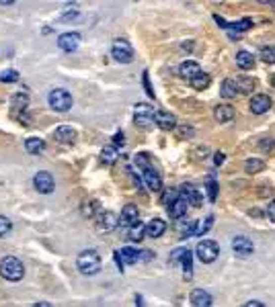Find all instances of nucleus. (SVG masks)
I'll use <instances>...</instances> for the list:
<instances>
[{
	"label": "nucleus",
	"instance_id": "28",
	"mask_svg": "<svg viewBox=\"0 0 275 307\" xmlns=\"http://www.w3.org/2000/svg\"><path fill=\"white\" fill-rule=\"evenodd\" d=\"M236 84H238V92L240 94H251L255 90V86H257V80L251 78V76H240L236 80Z\"/></svg>",
	"mask_w": 275,
	"mask_h": 307
},
{
	"label": "nucleus",
	"instance_id": "36",
	"mask_svg": "<svg viewBox=\"0 0 275 307\" xmlns=\"http://www.w3.org/2000/svg\"><path fill=\"white\" fill-rule=\"evenodd\" d=\"M10 230H12L10 219L4 217V215H0V238H6V235L10 233Z\"/></svg>",
	"mask_w": 275,
	"mask_h": 307
},
{
	"label": "nucleus",
	"instance_id": "49",
	"mask_svg": "<svg viewBox=\"0 0 275 307\" xmlns=\"http://www.w3.org/2000/svg\"><path fill=\"white\" fill-rule=\"evenodd\" d=\"M246 307H263V303H261V301H249V303H246Z\"/></svg>",
	"mask_w": 275,
	"mask_h": 307
},
{
	"label": "nucleus",
	"instance_id": "33",
	"mask_svg": "<svg viewBox=\"0 0 275 307\" xmlns=\"http://www.w3.org/2000/svg\"><path fill=\"white\" fill-rule=\"evenodd\" d=\"M212 226H214V215L203 217V219L199 221V226L195 228V235H205V233L212 230Z\"/></svg>",
	"mask_w": 275,
	"mask_h": 307
},
{
	"label": "nucleus",
	"instance_id": "43",
	"mask_svg": "<svg viewBox=\"0 0 275 307\" xmlns=\"http://www.w3.org/2000/svg\"><path fill=\"white\" fill-rule=\"evenodd\" d=\"M177 197H179V194H177L175 191H169L167 194H164V199H162V203H164V205H171V203H173V201H175Z\"/></svg>",
	"mask_w": 275,
	"mask_h": 307
},
{
	"label": "nucleus",
	"instance_id": "34",
	"mask_svg": "<svg viewBox=\"0 0 275 307\" xmlns=\"http://www.w3.org/2000/svg\"><path fill=\"white\" fill-rule=\"evenodd\" d=\"M261 60H263L265 64H275V45H265L261 47Z\"/></svg>",
	"mask_w": 275,
	"mask_h": 307
},
{
	"label": "nucleus",
	"instance_id": "17",
	"mask_svg": "<svg viewBox=\"0 0 275 307\" xmlns=\"http://www.w3.org/2000/svg\"><path fill=\"white\" fill-rule=\"evenodd\" d=\"M181 197H183L187 203H191L193 207H201V203H203V197H201L199 191H197L193 185H183V187H181Z\"/></svg>",
	"mask_w": 275,
	"mask_h": 307
},
{
	"label": "nucleus",
	"instance_id": "37",
	"mask_svg": "<svg viewBox=\"0 0 275 307\" xmlns=\"http://www.w3.org/2000/svg\"><path fill=\"white\" fill-rule=\"evenodd\" d=\"M19 80V72L17 70H6V72L0 74V82H6V84H10V82H17Z\"/></svg>",
	"mask_w": 275,
	"mask_h": 307
},
{
	"label": "nucleus",
	"instance_id": "7",
	"mask_svg": "<svg viewBox=\"0 0 275 307\" xmlns=\"http://www.w3.org/2000/svg\"><path fill=\"white\" fill-rule=\"evenodd\" d=\"M94 226H97L99 231H113L119 226V217L113 211H101V213H97Z\"/></svg>",
	"mask_w": 275,
	"mask_h": 307
},
{
	"label": "nucleus",
	"instance_id": "45",
	"mask_svg": "<svg viewBox=\"0 0 275 307\" xmlns=\"http://www.w3.org/2000/svg\"><path fill=\"white\" fill-rule=\"evenodd\" d=\"M144 86H146V92H148L150 99H154V90L150 88V82H148V74L146 72H144Z\"/></svg>",
	"mask_w": 275,
	"mask_h": 307
},
{
	"label": "nucleus",
	"instance_id": "13",
	"mask_svg": "<svg viewBox=\"0 0 275 307\" xmlns=\"http://www.w3.org/2000/svg\"><path fill=\"white\" fill-rule=\"evenodd\" d=\"M232 250H234L238 256H251L255 252V246L246 235H236V238L232 240Z\"/></svg>",
	"mask_w": 275,
	"mask_h": 307
},
{
	"label": "nucleus",
	"instance_id": "27",
	"mask_svg": "<svg viewBox=\"0 0 275 307\" xmlns=\"http://www.w3.org/2000/svg\"><path fill=\"white\" fill-rule=\"evenodd\" d=\"M220 94L224 96V99H234L238 94V84L236 80H224L222 86H220Z\"/></svg>",
	"mask_w": 275,
	"mask_h": 307
},
{
	"label": "nucleus",
	"instance_id": "23",
	"mask_svg": "<svg viewBox=\"0 0 275 307\" xmlns=\"http://www.w3.org/2000/svg\"><path fill=\"white\" fill-rule=\"evenodd\" d=\"M25 150L27 154H31V156H39L41 152L46 150V142L39 137H27L25 139Z\"/></svg>",
	"mask_w": 275,
	"mask_h": 307
},
{
	"label": "nucleus",
	"instance_id": "46",
	"mask_svg": "<svg viewBox=\"0 0 275 307\" xmlns=\"http://www.w3.org/2000/svg\"><path fill=\"white\" fill-rule=\"evenodd\" d=\"M224 160H226L224 152H216V156H214V164H216V166H220V164H222Z\"/></svg>",
	"mask_w": 275,
	"mask_h": 307
},
{
	"label": "nucleus",
	"instance_id": "47",
	"mask_svg": "<svg viewBox=\"0 0 275 307\" xmlns=\"http://www.w3.org/2000/svg\"><path fill=\"white\" fill-rule=\"evenodd\" d=\"M113 144H115V146H123V144H126V139H123V133H121V131H117V133H115V137H113Z\"/></svg>",
	"mask_w": 275,
	"mask_h": 307
},
{
	"label": "nucleus",
	"instance_id": "30",
	"mask_svg": "<svg viewBox=\"0 0 275 307\" xmlns=\"http://www.w3.org/2000/svg\"><path fill=\"white\" fill-rule=\"evenodd\" d=\"M117 158H119V154H117V146H107V148H103V152H101V160L105 162V164H115L117 162Z\"/></svg>",
	"mask_w": 275,
	"mask_h": 307
},
{
	"label": "nucleus",
	"instance_id": "10",
	"mask_svg": "<svg viewBox=\"0 0 275 307\" xmlns=\"http://www.w3.org/2000/svg\"><path fill=\"white\" fill-rule=\"evenodd\" d=\"M140 221V211H138L136 205H126L121 209V215H119V223L123 228H132Z\"/></svg>",
	"mask_w": 275,
	"mask_h": 307
},
{
	"label": "nucleus",
	"instance_id": "29",
	"mask_svg": "<svg viewBox=\"0 0 275 307\" xmlns=\"http://www.w3.org/2000/svg\"><path fill=\"white\" fill-rule=\"evenodd\" d=\"M244 170L249 172V174H259V172L265 170V162L259 160V158H249V160L244 162Z\"/></svg>",
	"mask_w": 275,
	"mask_h": 307
},
{
	"label": "nucleus",
	"instance_id": "20",
	"mask_svg": "<svg viewBox=\"0 0 275 307\" xmlns=\"http://www.w3.org/2000/svg\"><path fill=\"white\" fill-rule=\"evenodd\" d=\"M187 209H189V203H187L183 197H177V199L169 205V215H171L173 219H181V217H185Z\"/></svg>",
	"mask_w": 275,
	"mask_h": 307
},
{
	"label": "nucleus",
	"instance_id": "4",
	"mask_svg": "<svg viewBox=\"0 0 275 307\" xmlns=\"http://www.w3.org/2000/svg\"><path fill=\"white\" fill-rule=\"evenodd\" d=\"M111 55L119 64H132L134 62V49L128 39H115L111 45Z\"/></svg>",
	"mask_w": 275,
	"mask_h": 307
},
{
	"label": "nucleus",
	"instance_id": "11",
	"mask_svg": "<svg viewBox=\"0 0 275 307\" xmlns=\"http://www.w3.org/2000/svg\"><path fill=\"white\" fill-rule=\"evenodd\" d=\"M80 39H82L80 33H62V35L58 37V45H60V49H64V51H68V53H72V51L78 49Z\"/></svg>",
	"mask_w": 275,
	"mask_h": 307
},
{
	"label": "nucleus",
	"instance_id": "5",
	"mask_svg": "<svg viewBox=\"0 0 275 307\" xmlns=\"http://www.w3.org/2000/svg\"><path fill=\"white\" fill-rule=\"evenodd\" d=\"M195 254L203 264H210V262H214L218 258L220 248H218V244L214 240H201L197 244V248H195Z\"/></svg>",
	"mask_w": 275,
	"mask_h": 307
},
{
	"label": "nucleus",
	"instance_id": "18",
	"mask_svg": "<svg viewBox=\"0 0 275 307\" xmlns=\"http://www.w3.org/2000/svg\"><path fill=\"white\" fill-rule=\"evenodd\" d=\"M199 72H201V68H199V64L193 62V60H187V62H183L181 66H179V76L185 78V80H189V82L193 80Z\"/></svg>",
	"mask_w": 275,
	"mask_h": 307
},
{
	"label": "nucleus",
	"instance_id": "1",
	"mask_svg": "<svg viewBox=\"0 0 275 307\" xmlns=\"http://www.w3.org/2000/svg\"><path fill=\"white\" fill-rule=\"evenodd\" d=\"M76 269L87 276L97 274L101 270V256L94 252V250H85V252H80L76 258Z\"/></svg>",
	"mask_w": 275,
	"mask_h": 307
},
{
	"label": "nucleus",
	"instance_id": "22",
	"mask_svg": "<svg viewBox=\"0 0 275 307\" xmlns=\"http://www.w3.org/2000/svg\"><path fill=\"white\" fill-rule=\"evenodd\" d=\"M164 231H167V223H164L162 219H152L146 226V235H148V238H160Z\"/></svg>",
	"mask_w": 275,
	"mask_h": 307
},
{
	"label": "nucleus",
	"instance_id": "26",
	"mask_svg": "<svg viewBox=\"0 0 275 307\" xmlns=\"http://www.w3.org/2000/svg\"><path fill=\"white\" fill-rule=\"evenodd\" d=\"M253 27V21L251 19H240L236 23H228V29H230V37L234 39L236 35L234 33H242V31H249Z\"/></svg>",
	"mask_w": 275,
	"mask_h": 307
},
{
	"label": "nucleus",
	"instance_id": "40",
	"mask_svg": "<svg viewBox=\"0 0 275 307\" xmlns=\"http://www.w3.org/2000/svg\"><path fill=\"white\" fill-rule=\"evenodd\" d=\"M208 192H210V201H216V194H218V183L214 178L208 180Z\"/></svg>",
	"mask_w": 275,
	"mask_h": 307
},
{
	"label": "nucleus",
	"instance_id": "21",
	"mask_svg": "<svg viewBox=\"0 0 275 307\" xmlns=\"http://www.w3.org/2000/svg\"><path fill=\"white\" fill-rule=\"evenodd\" d=\"M234 107L232 105H218L216 107V111H214V119L216 121H220V123H228V121H232L234 119Z\"/></svg>",
	"mask_w": 275,
	"mask_h": 307
},
{
	"label": "nucleus",
	"instance_id": "12",
	"mask_svg": "<svg viewBox=\"0 0 275 307\" xmlns=\"http://www.w3.org/2000/svg\"><path fill=\"white\" fill-rule=\"evenodd\" d=\"M142 176H144V183L150 191H162V178L158 176V172L152 168V166H146V168H142Z\"/></svg>",
	"mask_w": 275,
	"mask_h": 307
},
{
	"label": "nucleus",
	"instance_id": "41",
	"mask_svg": "<svg viewBox=\"0 0 275 307\" xmlns=\"http://www.w3.org/2000/svg\"><path fill=\"white\" fill-rule=\"evenodd\" d=\"M261 150L263 152H269V150H273L275 148V142H273V137H265V139H261Z\"/></svg>",
	"mask_w": 275,
	"mask_h": 307
},
{
	"label": "nucleus",
	"instance_id": "19",
	"mask_svg": "<svg viewBox=\"0 0 275 307\" xmlns=\"http://www.w3.org/2000/svg\"><path fill=\"white\" fill-rule=\"evenodd\" d=\"M189 299H191V305H195V307H210L212 305V295L203 289H193Z\"/></svg>",
	"mask_w": 275,
	"mask_h": 307
},
{
	"label": "nucleus",
	"instance_id": "24",
	"mask_svg": "<svg viewBox=\"0 0 275 307\" xmlns=\"http://www.w3.org/2000/svg\"><path fill=\"white\" fill-rule=\"evenodd\" d=\"M179 262L183 264V276L189 281L191 274H193V254H191V250H183V256Z\"/></svg>",
	"mask_w": 275,
	"mask_h": 307
},
{
	"label": "nucleus",
	"instance_id": "16",
	"mask_svg": "<svg viewBox=\"0 0 275 307\" xmlns=\"http://www.w3.org/2000/svg\"><path fill=\"white\" fill-rule=\"evenodd\" d=\"M53 139H56L58 144H64V146H70L76 142V131L72 127H68V125H62L53 131Z\"/></svg>",
	"mask_w": 275,
	"mask_h": 307
},
{
	"label": "nucleus",
	"instance_id": "31",
	"mask_svg": "<svg viewBox=\"0 0 275 307\" xmlns=\"http://www.w3.org/2000/svg\"><path fill=\"white\" fill-rule=\"evenodd\" d=\"M144 235H146V226H144V223L138 221L136 226H132V228H130V235H128V238H130L132 242H142Z\"/></svg>",
	"mask_w": 275,
	"mask_h": 307
},
{
	"label": "nucleus",
	"instance_id": "6",
	"mask_svg": "<svg viewBox=\"0 0 275 307\" xmlns=\"http://www.w3.org/2000/svg\"><path fill=\"white\" fill-rule=\"evenodd\" d=\"M154 111L150 105H138L136 111H134V121L138 127H150L154 123Z\"/></svg>",
	"mask_w": 275,
	"mask_h": 307
},
{
	"label": "nucleus",
	"instance_id": "15",
	"mask_svg": "<svg viewBox=\"0 0 275 307\" xmlns=\"http://www.w3.org/2000/svg\"><path fill=\"white\" fill-rule=\"evenodd\" d=\"M271 99H269V96L267 94H255L253 96V99H251V111H253V113L255 115H263V113H267V111L271 109Z\"/></svg>",
	"mask_w": 275,
	"mask_h": 307
},
{
	"label": "nucleus",
	"instance_id": "39",
	"mask_svg": "<svg viewBox=\"0 0 275 307\" xmlns=\"http://www.w3.org/2000/svg\"><path fill=\"white\" fill-rule=\"evenodd\" d=\"M177 131H179V137H181V139H189V137H193V133H195V129L189 127V125H181Z\"/></svg>",
	"mask_w": 275,
	"mask_h": 307
},
{
	"label": "nucleus",
	"instance_id": "25",
	"mask_svg": "<svg viewBox=\"0 0 275 307\" xmlns=\"http://www.w3.org/2000/svg\"><path fill=\"white\" fill-rule=\"evenodd\" d=\"M236 66L240 70H251L255 66V55L251 51H238L236 53Z\"/></svg>",
	"mask_w": 275,
	"mask_h": 307
},
{
	"label": "nucleus",
	"instance_id": "2",
	"mask_svg": "<svg viewBox=\"0 0 275 307\" xmlns=\"http://www.w3.org/2000/svg\"><path fill=\"white\" fill-rule=\"evenodd\" d=\"M0 274H2V278H6V281L17 283L25 274V267H23V262L19 258L4 256L2 260H0Z\"/></svg>",
	"mask_w": 275,
	"mask_h": 307
},
{
	"label": "nucleus",
	"instance_id": "51",
	"mask_svg": "<svg viewBox=\"0 0 275 307\" xmlns=\"http://www.w3.org/2000/svg\"><path fill=\"white\" fill-rule=\"evenodd\" d=\"M271 84H273V88H275V74L271 76Z\"/></svg>",
	"mask_w": 275,
	"mask_h": 307
},
{
	"label": "nucleus",
	"instance_id": "14",
	"mask_svg": "<svg viewBox=\"0 0 275 307\" xmlns=\"http://www.w3.org/2000/svg\"><path fill=\"white\" fill-rule=\"evenodd\" d=\"M154 123L158 125L162 131H173L177 127V119H175L173 113H169V111H156Z\"/></svg>",
	"mask_w": 275,
	"mask_h": 307
},
{
	"label": "nucleus",
	"instance_id": "8",
	"mask_svg": "<svg viewBox=\"0 0 275 307\" xmlns=\"http://www.w3.org/2000/svg\"><path fill=\"white\" fill-rule=\"evenodd\" d=\"M33 185L39 192H44V194H49L53 192V189H56V183H53V176L49 172H37L33 176Z\"/></svg>",
	"mask_w": 275,
	"mask_h": 307
},
{
	"label": "nucleus",
	"instance_id": "50",
	"mask_svg": "<svg viewBox=\"0 0 275 307\" xmlns=\"http://www.w3.org/2000/svg\"><path fill=\"white\" fill-rule=\"evenodd\" d=\"M12 2H15V0H0V4H4V6L6 4H12Z\"/></svg>",
	"mask_w": 275,
	"mask_h": 307
},
{
	"label": "nucleus",
	"instance_id": "32",
	"mask_svg": "<svg viewBox=\"0 0 275 307\" xmlns=\"http://www.w3.org/2000/svg\"><path fill=\"white\" fill-rule=\"evenodd\" d=\"M210 82H212V78H210L208 74H205V72H199L193 80H191V86L197 88V90H203V88L210 86Z\"/></svg>",
	"mask_w": 275,
	"mask_h": 307
},
{
	"label": "nucleus",
	"instance_id": "38",
	"mask_svg": "<svg viewBox=\"0 0 275 307\" xmlns=\"http://www.w3.org/2000/svg\"><path fill=\"white\" fill-rule=\"evenodd\" d=\"M97 201H87L85 205H82V215H89V217H92L94 215V211H97Z\"/></svg>",
	"mask_w": 275,
	"mask_h": 307
},
{
	"label": "nucleus",
	"instance_id": "3",
	"mask_svg": "<svg viewBox=\"0 0 275 307\" xmlns=\"http://www.w3.org/2000/svg\"><path fill=\"white\" fill-rule=\"evenodd\" d=\"M47 101H49V107L53 111H58V113H66V111L72 109V94L68 90H64V88L51 90L49 96H47Z\"/></svg>",
	"mask_w": 275,
	"mask_h": 307
},
{
	"label": "nucleus",
	"instance_id": "42",
	"mask_svg": "<svg viewBox=\"0 0 275 307\" xmlns=\"http://www.w3.org/2000/svg\"><path fill=\"white\" fill-rule=\"evenodd\" d=\"M136 164L140 166V168H146V166H150V160H148L146 154H138V156H136Z\"/></svg>",
	"mask_w": 275,
	"mask_h": 307
},
{
	"label": "nucleus",
	"instance_id": "48",
	"mask_svg": "<svg viewBox=\"0 0 275 307\" xmlns=\"http://www.w3.org/2000/svg\"><path fill=\"white\" fill-rule=\"evenodd\" d=\"M249 215L259 219V217H263V211H261V209H249Z\"/></svg>",
	"mask_w": 275,
	"mask_h": 307
},
{
	"label": "nucleus",
	"instance_id": "44",
	"mask_svg": "<svg viewBox=\"0 0 275 307\" xmlns=\"http://www.w3.org/2000/svg\"><path fill=\"white\" fill-rule=\"evenodd\" d=\"M267 217L271 219V221H275V199L269 203V207H267Z\"/></svg>",
	"mask_w": 275,
	"mask_h": 307
},
{
	"label": "nucleus",
	"instance_id": "9",
	"mask_svg": "<svg viewBox=\"0 0 275 307\" xmlns=\"http://www.w3.org/2000/svg\"><path fill=\"white\" fill-rule=\"evenodd\" d=\"M142 258V252H138L136 248H121L119 252H115V260L119 264V270H123V264H136Z\"/></svg>",
	"mask_w": 275,
	"mask_h": 307
},
{
	"label": "nucleus",
	"instance_id": "35",
	"mask_svg": "<svg viewBox=\"0 0 275 307\" xmlns=\"http://www.w3.org/2000/svg\"><path fill=\"white\" fill-rule=\"evenodd\" d=\"M12 107H15V109H27V105H29V96H27V94H23V92H19V94H15V96H12Z\"/></svg>",
	"mask_w": 275,
	"mask_h": 307
},
{
	"label": "nucleus",
	"instance_id": "52",
	"mask_svg": "<svg viewBox=\"0 0 275 307\" xmlns=\"http://www.w3.org/2000/svg\"><path fill=\"white\" fill-rule=\"evenodd\" d=\"M259 2H265L267 4V2H273V0H259Z\"/></svg>",
	"mask_w": 275,
	"mask_h": 307
}]
</instances>
